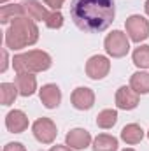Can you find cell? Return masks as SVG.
<instances>
[{
  "mask_svg": "<svg viewBox=\"0 0 149 151\" xmlns=\"http://www.w3.org/2000/svg\"><path fill=\"white\" fill-rule=\"evenodd\" d=\"M9 67V58H7V51L2 49V65H0V72H5Z\"/></svg>",
  "mask_w": 149,
  "mask_h": 151,
  "instance_id": "d4e9b609",
  "label": "cell"
},
{
  "mask_svg": "<svg viewBox=\"0 0 149 151\" xmlns=\"http://www.w3.org/2000/svg\"><path fill=\"white\" fill-rule=\"evenodd\" d=\"M49 151H74V150H72V148H69L67 144H65V146H62V144H56V146H53Z\"/></svg>",
  "mask_w": 149,
  "mask_h": 151,
  "instance_id": "484cf974",
  "label": "cell"
},
{
  "mask_svg": "<svg viewBox=\"0 0 149 151\" xmlns=\"http://www.w3.org/2000/svg\"><path fill=\"white\" fill-rule=\"evenodd\" d=\"M116 106L123 111H132L139 106V93L133 91L130 86H121L116 91Z\"/></svg>",
  "mask_w": 149,
  "mask_h": 151,
  "instance_id": "9c48e42d",
  "label": "cell"
},
{
  "mask_svg": "<svg viewBox=\"0 0 149 151\" xmlns=\"http://www.w3.org/2000/svg\"><path fill=\"white\" fill-rule=\"evenodd\" d=\"M63 2H65V0H44V4L49 5V7L54 9V11H60L62 5H63Z\"/></svg>",
  "mask_w": 149,
  "mask_h": 151,
  "instance_id": "cb8c5ba5",
  "label": "cell"
},
{
  "mask_svg": "<svg viewBox=\"0 0 149 151\" xmlns=\"http://www.w3.org/2000/svg\"><path fill=\"white\" fill-rule=\"evenodd\" d=\"M109 70H111V62L104 55H95L86 62V74L90 79H95V81L104 79L109 74Z\"/></svg>",
  "mask_w": 149,
  "mask_h": 151,
  "instance_id": "52a82bcc",
  "label": "cell"
},
{
  "mask_svg": "<svg viewBox=\"0 0 149 151\" xmlns=\"http://www.w3.org/2000/svg\"><path fill=\"white\" fill-rule=\"evenodd\" d=\"M130 37H126L125 32L121 30H112L111 34L104 40V47L105 53L112 58H123L126 56V53L130 51Z\"/></svg>",
  "mask_w": 149,
  "mask_h": 151,
  "instance_id": "277c9868",
  "label": "cell"
},
{
  "mask_svg": "<svg viewBox=\"0 0 149 151\" xmlns=\"http://www.w3.org/2000/svg\"><path fill=\"white\" fill-rule=\"evenodd\" d=\"M93 151H117V139L114 135L100 134L93 139Z\"/></svg>",
  "mask_w": 149,
  "mask_h": 151,
  "instance_id": "ac0fdd59",
  "label": "cell"
},
{
  "mask_svg": "<svg viewBox=\"0 0 149 151\" xmlns=\"http://www.w3.org/2000/svg\"><path fill=\"white\" fill-rule=\"evenodd\" d=\"M37 40L39 28L35 21L25 16L14 19L5 30V47L9 49H23V47L34 46Z\"/></svg>",
  "mask_w": 149,
  "mask_h": 151,
  "instance_id": "7a4b0ae2",
  "label": "cell"
},
{
  "mask_svg": "<svg viewBox=\"0 0 149 151\" xmlns=\"http://www.w3.org/2000/svg\"><path fill=\"white\" fill-rule=\"evenodd\" d=\"M32 132H34V137L42 144H51L56 139V134H58L54 121L49 119V118H39L37 121H34Z\"/></svg>",
  "mask_w": 149,
  "mask_h": 151,
  "instance_id": "8992f818",
  "label": "cell"
},
{
  "mask_svg": "<svg viewBox=\"0 0 149 151\" xmlns=\"http://www.w3.org/2000/svg\"><path fill=\"white\" fill-rule=\"evenodd\" d=\"M62 25H63V16H62V12H60V11L49 12V16H47V19H46V27L51 28V30H58V28H62Z\"/></svg>",
  "mask_w": 149,
  "mask_h": 151,
  "instance_id": "7402d4cb",
  "label": "cell"
},
{
  "mask_svg": "<svg viewBox=\"0 0 149 151\" xmlns=\"http://www.w3.org/2000/svg\"><path fill=\"white\" fill-rule=\"evenodd\" d=\"M123 151H135V150H132V148H126V150H123Z\"/></svg>",
  "mask_w": 149,
  "mask_h": 151,
  "instance_id": "f1b7e54d",
  "label": "cell"
},
{
  "mask_svg": "<svg viewBox=\"0 0 149 151\" xmlns=\"http://www.w3.org/2000/svg\"><path fill=\"white\" fill-rule=\"evenodd\" d=\"M114 0H72L70 4V18L82 32L100 34L107 30L114 21Z\"/></svg>",
  "mask_w": 149,
  "mask_h": 151,
  "instance_id": "6da1fadb",
  "label": "cell"
},
{
  "mask_svg": "<svg viewBox=\"0 0 149 151\" xmlns=\"http://www.w3.org/2000/svg\"><path fill=\"white\" fill-rule=\"evenodd\" d=\"M25 14V9L23 5L19 4H4L0 7V23L2 25H7V23H12L14 19L21 18Z\"/></svg>",
  "mask_w": 149,
  "mask_h": 151,
  "instance_id": "9a60e30c",
  "label": "cell"
},
{
  "mask_svg": "<svg viewBox=\"0 0 149 151\" xmlns=\"http://www.w3.org/2000/svg\"><path fill=\"white\" fill-rule=\"evenodd\" d=\"M4 151H27V148L21 142H9V144H5Z\"/></svg>",
  "mask_w": 149,
  "mask_h": 151,
  "instance_id": "603a6c76",
  "label": "cell"
},
{
  "mask_svg": "<svg viewBox=\"0 0 149 151\" xmlns=\"http://www.w3.org/2000/svg\"><path fill=\"white\" fill-rule=\"evenodd\" d=\"M116 121H117V111H114V109H104L97 116V125L100 128H105V130L112 128L116 125Z\"/></svg>",
  "mask_w": 149,
  "mask_h": 151,
  "instance_id": "ffe728a7",
  "label": "cell"
},
{
  "mask_svg": "<svg viewBox=\"0 0 149 151\" xmlns=\"http://www.w3.org/2000/svg\"><path fill=\"white\" fill-rule=\"evenodd\" d=\"M5 127L12 134H21L28 128V116L19 109H14L5 116Z\"/></svg>",
  "mask_w": 149,
  "mask_h": 151,
  "instance_id": "7c38bea8",
  "label": "cell"
},
{
  "mask_svg": "<svg viewBox=\"0 0 149 151\" xmlns=\"http://www.w3.org/2000/svg\"><path fill=\"white\" fill-rule=\"evenodd\" d=\"M53 60L46 51L40 49H30L27 53L14 55L12 58V67L16 72H44L51 67Z\"/></svg>",
  "mask_w": 149,
  "mask_h": 151,
  "instance_id": "3957f363",
  "label": "cell"
},
{
  "mask_svg": "<svg viewBox=\"0 0 149 151\" xmlns=\"http://www.w3.org/2000/svg\"><path fill=\"white\" fill-rule=\"evenodd\" d=\"M121 139L126 144H139L144 139V130L137 123H130L121 130Z\"/></svg>",
  "mask_w": 149,
  "mask_h": 151,
  "instance_id": "2e32d148",
  "label": "cell"
},
{
  "mask_svg": "<svg viewBox=\"0 0 149 151\" xmlns=\"http://www.w3.org/2000/svg\"><path fill=\"white\" fill-rule=\"evenodd\" d=\"M148 137H149V132H148Z\"/></svg>",
  "mask_w": 149,
  "mask_h": 151,
  "instance_id": "f546056e",
  "label": "cell"
},
{
  "mask_svg": "<svg viewBox=\"0 0 149 151\" xmlns=\"http://www.w3.org/2000/svg\"><path fill=\"white\" fill-rule=\"evenodd\" d=\"M125 28H126L130 40H133L137 44H140L142 40L149 37V21L140 14H132L130 18H126Z\"/></svg>",
  "mask_w": 149,
  "mask_h": 151,
  "instance_id": "5b68a950",
  "label": "cell"
},
{
  "mask_svg": "<svg viewBox=\"0 0 149 151\" xmlns=\"http://www.w3.org/2000/svg\"><path fill=\"white\" fill-rule=\"evenodd\" d=\"M21 5H23V9H25V14H27L30 19H34V21H44V23H46L49 12L46 11V7H44L39 0H25Z\"/></svg>",
  "mask_w": 149,
  "mask_h": 151,
  "instance_id": "5bb4252c",
  "label": "cell"
},
{
  "mask_svg": "<svg viewBox=\"0 0 149 151\" xmlns=\"http://www.w3.org/2000/svg\"><path fill=\"white\" fill-rule=\"evenodd\" d=\"M65 144L72 150H86L91 144V134L84 128H74L67 134Z\"/></svg>",
  "mask_w": 149,
  "mask_h": 151,
  "instance_id": "8fae6325",
  "label": "cell"
},
{
  "mask_svg": "<svg viewBox=\"0 0 149 151\" xmlns=\"http://www.w3.org/2000/svg\"><path fill=\"white\" fill-rule=\"evenodd\" d=\"M7 2H9V0H0V4H2V5H4V4H7Z\"/></svg>",
  "mask_w": 149,
  "mask_h": 151,
  "instance_id": "83f0119b",
  "label": "cell"
},
{
  "mask_svg": "<svg viewBox=\"0 0 149 151\" xmlns=\"http://www.w3.org/2000/svg\"><path fill=\"white\" fill-rule=\"evenodd\" d=\"M144 11H146V14L149 16V0H146V4H144Z\"/></svg>",
  "mask_w": 149,
  "mask_h": 151,
  "instance_id": "4316f807",
  "label": "cell"
},
{
  "mask_svg": "<svg viewBox=\"0 0 149 151\" xmlns=\"http://www.w3.org/2000/svg\"><path fill=\"white\" fill-rule=\"evenodd\" d=\"M130 88L133 90V91H137L139 95H146L149 93V74L148 72H135V74H132L130 77Z\"/></svg>",
  "mask_w": 149,
  "mask_h": 151,
  "instance_id": "e0dca14e",
  "label": "cell"
},
{
  "mask_svg": "<svg viewBox=\"0 0 149 151\" xmlns=\"http://www.w3.org/2000/svg\"><path fill=\"white\" fill-rule=\"evenodd\" d=\"M18 93H19V90L14 83H2L0 84V102H2V106H11L16 100Z\"/></svg>",
  "mask_w": 149,
  "mask_h": 151,
  "instance_id": "d6986e66",
  "label": "cell"
},
{
  "mask_svg": "<svg viewBox=\"0 0 149 151\" xmlns=\"http://www.w3.org/2000/svg\"><path fill=\"white\" fill-rule=\"evenodd\" d=\"M132 60L139 69H149V46L135 47V51L132 55Z\"/></svg>",
  "mask_w": 149,
  "mask_h": 151,
  "instance_id": "44dd1931",
  "label": "cell"
},
{
  "mask_svg": "<svg viewBox=\"0 0 149 151\" xmlns=\"http://www.w3.org/2000/svg\"><path fill=\"white\" fill-rule=\"evenodd\" d=\"M16 86H18L21 97H32L37 90V79L32 72H18Z\"/></svg>",
  "mask_w": 149,
  "mask_h": 151,
  "instance_id": "4fadbf2b",
  "label": "cell"
},
{
  "mask_svg": "<svg viewBox=\"0 0 149 151\" xmlns=\"http://www.w3.org/2000/svg\"><path fill=\"white\" fill-rule=\"evenodd\" d=\"M39 97H40V102L44 104V107H47V109H56V107L60 106V102H62V90H60L56 84L49 83V84H44V86L40 88Z\"/></svg>",
  "mask_w": 149,
  "mask_h": 151,
  "instance_id": "30bf717a",
  "label": "cell"
},
{
  "mask_svg": "<svg viewBox=\"0 0 149 151\" xmlns=\"http://www.w3.org/2000/svg\"><path fill=\"white\" fill-rule=\"evenodd\" d=\"M70 100H72V106L77 111H88L95 104V93H93L91 88L79 86V88H75L74 91H72Z\"/></svg>",
  "mask_w": 149,
  "mask_h": 151,
  "instance_id": "ba28073f",
  "label": "cell"
}]
</instances>
